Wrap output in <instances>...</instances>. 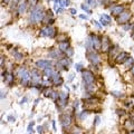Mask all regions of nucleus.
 <instances>
[{
    "instance_id": "f257e3e1",
    "label": "nucleus",
    "mask_w": 134,
    "mask_h": 134,
    "mask_svg": "<svg viewBox=\"0 0 134 134\" xmlns=\"http://www.w3.org/2000/svg\"><path fill=\"white\" fill-rule=\"evenodd\" d=\"M45 17V11L41 6H36L34 7V9L30 11V16H29V21L30 24H38L43 21Z\"/></svg>"
},
{
    "instance_id": "f03ea898",
    "label": "nucleus",
    "mask_w": 134,
    "mask_h": 134,
    "mask_svg": "<svg viewBox=\"0 0 134 134\" xmlns=\"http://www.w3.org/2000/svg\"><path fill=\"white\" fill-rule=\"evenodd\" d=\"M86 47L87 48L92 47L94 50L100 49V37L95 35V34H91L88 39H87V41H86Z\"/></svg>"
},
{
    "instance_id": "7ed1b4c3",
    "label": "nucleus",
    "mask_w": 134,
    "mask_h": 134,
    "mask_svg": "<svg viewBox=\"0 0 134 134\" xmlns=\"http://www.w3.org/2000/svg\"><path fill=\"white\" fill-rule=\"evenodd\" d=\"M40 32V36H43V37H49V38H55V36H56V29L54 28L52 25H46L45 27H43L39 30Z\"/></svg>"
},
{
    "instance_id": "20e7f679",
    "label": "nucleus",
    "mask_w": 134,
    "mask_h": 134,
    "mask_svg": "<svg viewBox=\"0 0 134 134\" xmlns=\"http://www.w3.org/2000/svg\"><path fill=\"white\" fill-rule=\"evenodd\" d=\"M86 57L94 66H97V65L100 64V58H99L98 54L96 53V50H87Z\"/></svg>"
},
{
    "instance_id": "39448f33",
    "label": "nucleus",
    "mask_w": 134,
    "mask_h": 134,
    "mask_svg": "<svg viewBox=\"0 0 134 134\" xmlns=\"http://www.w3.org/2000/svg\"><path fill=\"white\" fill-rule=\"evenodd\" d=\"M111 47H112V43H111L110 38H108L107 36L100 37V50L104 53H106L110 50Z\"/></svg>"
},
{
    "instance_id": "423d86ee",
    "label": "nucleus",
    "mask_w": 134,
    "mask_h": 134,
    "mask_svg": "<svg viewBox=\"0 0 134 134\" xmlns=\"http://www.w3.org/2000/svg\"><path fill=\"white\" fill-rule=\"evenodd\" d=\"M82 76H83V81L84 83H88L92 84L95 81V75L91 72V70H83L82 72Z\"/></svg>"
},
{
    "instance_id": "0eeeda50",
    "label": "nucleus",
    "mask_w": 134,
    "mask_h": 134,
    "mask_svg": "<svg viewBox=\"0 0 134 134\" xmlns=\"http://www.w3.org/2000/svg\"><path fill=\"white\" fill-rule=\"evenodd\" d=\"M131 16H132L131 15V11H123L122 14H120L119 16H117L116 20H117V23H119V24L123 25V24L129 21L130 18H131Z\"/></svg>"
},
{
    "instance_id": "6e6552de",
    "label": "nucleus",
    "mask_w": 134,
    "mask_h": 134,
    "mask_svg": "<svg viewBox=\"0 0 134 134\" xmlns=\"http://www.w3.org/2000/svg\"><path fill=\"white\" fill-rule=\"evenodd\" d=\"M72 116H70L69 114H67V113H65V114H63L60 115V124H62V126L66 129V127H68L70 124H72Z\"/></svg>"
},
{
    "instance_id": "1a4fd4ad",
    "label": "nucleus",
    "mask_w": 134,
    "mask_h": 134,
    "mask_svg": "<svg viewBox=\"0 0 134 134\" xmlns=\"http://www.w3.org/2000/svg\"><path fill=\"white\" fill-rule=\"evenodd\" d=\"M30 76H31V84L34 85H36V84H39L40 83V79H41V76H40V73L38 72V69H32L30 72Z\"/></svg>"
},
{
    "instance_id": "9d476101",
    "label": "nucleus",
    "mask_w": 134,
    "mask_h": 134,
    "mask_svg": "<svg viewBox=\"0 0 134 134\" xmlns=\"http://www.w3.org/2000/svg\"><path fill=\"white\" fill-rule=\"evenodd\" d=\"M130 57H131V56H130L129 53H126V52H121L119 55H117V57L115 58V63H116V64H124V63L126 62Z\"/></svg>"
},
{
    "instance_id": "9b49d317",
    "label": "nucleus",
    "mask_w": 134,
    "mask_h": 134,
    "mask_svg": "<svg viewBox=\"0 0 134 134\" xmlns=\"http://www.w3.org/2000/svg\"><path fill=\"white\" fill-rule=\"evenodd\" d=\"M50 82H52L55 86H59L64 83V79H63V77L58 73H54V75L50 77Z\"/></svg>"
},
{
    "instance_id": "f8f14e48",
    "label": "nucleus",
    "mask_w": 134,
    "mask_h": 134,
    "mask_svg": "<svg viewBox=\"0 0 134 134\" xmlns=\"http://www.w3.org/2000/svg\"><path fill=\"white\" fill-rule=\"evenodd\" d=\"M72 64V59L70 58H62V59H59L58 60V63H57V67L59 66V67H63L65 70H67L68 69V66Z\"/></svg>"
},
{
    "instance_id": "ddd939ff",
    "label": "nucleus",
    "mask_w": 134,
    "mask_h": 134,
    "mask_svg": "<svg viewBox=\"0 0 134 134\" xmlns=\"http://www.w3.org/2000/svg\"><path fill=\"white\" fill-rule=\"evenodd\" d=\"M50 65H52V63L49 60H46V59H40L38 62H36V66H37V68H39V69H45V68H47V67H50Z\"/></svg>"
},
{
    "instance_id": "4468645a",
    "label": "nucleus",
    "mask_w": 134,
    "mask_h": 134,
    "mask_svg": "<svg viewBox=\"0 0 134 134\" xmlns=\"http://www.w3.org/2000/svg\"><path fill=\"white\" fill-rule=\"evenodd\" d=\"M62 56H63V52L60 49H52L49 52V57L50 58H54V59H62Z\"/></svg>"
},
{
    "instance_id": "2eb2a0df",
    "label": "nucleus",
    "mask_w": 134,
    "mask_h": 134,
    "mask_svg": "<svg viewBox=\"0 0 134 134\" xmlns=\"http://www.w3.org/2000/svg\"><path fill=\"white\" fill-rule=\"evenodd\" d=\"M27 6H28V0H24V1H20L18 7H17V11H18L19 15L24 14L27 9Z\"/></svg>"
},
{
    "instance_id": "dca6fc26",
    "label": "nucleus",
    "mask_w": 134,
    "mask_h": 134,
    "mask_svg": "<svg viewBox=\"0 0 134 134\" xmlns=\"http://www.w3.org/2000/svg\"><path fill=\"white\" fill-rule=\"evenodd\" d=\"M123 11H124V7L122 5H116L111 8V12H112V15H114V16H119L120 14H122Z\"/></svg>"
},
{
    "instance_id": "f3484780",
    "label": "nucleus",
    "mask_w": 134,
    "mask_h": 134,
    "mask_svg": "<svg viewBox=\"0 0 134 134\" xmlns=\"http://www.w3.org/2000/svg\"><path fill=\"white\" fill-rule=\"evenodd\" d=\"M70 48L69 46V41L66 40V41H62V43H58V49H60L63 53H66V50Z\"/></svg>"
},
{
    "instance_id": "a211bd4d",
    "label": "nucleus",
    "mask_w": 134,
    "mask_h": 134,
    "mask_svg": "<svg viewBox=\"0 0 134 134\" xmlns=\"http://www.w3.org/2000/svg\"><path fill=\"white\" fill-rule=\"evenodd\" d=\"M124 127H125V130H127V131H130V132L134 131V121H133V120H127V121H125Z\"/></svg>"
},
{
    "instance_id": "6ab92c4d",
    "label": "nucleus",
    "mask_w": 134,
    "mask_h": 134,
    "mask_svg": "<svg viewBox=\"0 0 134 134\" xmlns=\"http://www.w3.org/2000/svg\"><path fill=\"white\" fill-rule=\"evenodd\" d=\"M44 75H45V76L47 77L48 79L52 77L53 75H54V72H53V68H52V67H47V68H45V69H44Z\"/></svg>"
},
{
    "instance_id": "aec40b11",
    "label": "nucleus",
    "mask_w": 134,
    "mask_h": 134,
    "mask_svg": "<svg viewBox=\"0 0 134 134\" xmlns=\"http://www.w3.org/2000/svg\"><path fill=\"white\" fill-rule=\"evenodd\" d=\"M85 85H84V87H85V90L87 92H90V93H92V92H94L95 91V85H94V83H92V84H88V83H84Z\"/></svg>"
},
{
    "instance_id": "412c9836",
    "label": "nucleus",
    "mask_w": 134,
    "mask_h": 134,
    "mask_svg": "<svg viewBox=\"0 0 134 134\" xmlns=\"http://www.w3.org/2000/svg\"><path fill=\"white\" fill-rule=\"evenodd\" d=\"M133 65H134V59H133L132 57H130L129 59L124 63V67H125V68H130V67L132 68Z\"/></svg>"
},
{
    "instance_id": "4be33fe9",
    "label": "nucleus",
    "mask_w": 134,
    "mask_h": 134,
    "mask_svg": "<svg viewBox=\"0 0 134 134\" xmlns=\"http://www.w3.org/2000/svg\"><path fill=\"white\" fill-rule=\"evenodd\" d=\"M12 81H14V74H7V76H6V78H5V82L6 83H8L9 85L11 86L12 85Z\"/></svg>"
},
{
    "instance_id": "5701e85b",
    "label": "nucleus",
    "mask_w": 134,
    "mask_h": 134,
    "mask_svg": "<svg viewBox=\"0 0 134 134\" xmlns=\"http://www.w3.org/2000/svg\"><path fill=\"white\" fill-rule=\"evenodd\" d=\"M111 94H112L113 96H115V97H117V98L123 97V93H122V92H119V91H113Z\"/></svg>"
},
{
    "instance_id": "b1692460",
    "label": "nucleus",
    "mask_w": 134,
    "mask_h": 134,
    "mask_svg": "<svg viewBox=\"0 0 134 134\" xmlns=\"http://www.w3.org/2000/svg\"><path fill=\"white\" fill-rule=\"evenodd\" d=\"M59 98L63 100H68V94H66L65 92H60L59 93Z\"/></svg>"
},
{
    "instance_id": "393cba45",
    "label": "nucleus",
    "mask_w": 134,
    "mask_h": 134,
    "mask_svg": "<svg viewBox=\"0 0 134 134\" xmlns=\"http://www.w3.org/2000/svg\"><path fill=\"white\" fill-rule=\"evenodd\" d=\"M53 90H50V88H48L47 87V90H46L45 92H44V95L46 96V97H52V95H53Z\"/></svg>"
},
{
    "instance_id": "a878e982",
    "label": "nucleus",
    "mask_w": 134,
    "mask_h": 134,
    "mask_svg": "<svg viewBox=\"0 0 134 134\" xmlns=\"http://www.w3.org/2000/svg\"><path fill=\"white\" fill-rule=\"evenodd\" d=\"M88 114H90V111H83V112L81 113V115H79V119H81V120L86 119L87 115H88Z\"/></svg>"
},
{
    "instance_id": "bb28decb",
    "label": "nucleus",
    "mask_w": 134,
    "mask_h": 134,
    "mask_svg": "<svg viewBox=\"0 0 134 134\" xmlns=\"http://www.w3.org/2000/svg\"><path fill=\"white\" fill-rule=\"evenodd\" d=\"M67 40V37L66 35H59L57 37V41L58 43H62V41H66Z\"/></svg>"
},
{
    "instance_id": "cd10ccee",
    "label": "nucleus",
    "mask_w": 134,
    "mask_h": 134,
    "mask_svg": "<svg viewBox=\"0 0 134 134\" xmlns=\"http://www.w3.org/2000/svg\"><path fill=\"white\" fill-rule=\"evenodd\" d=\"M14 55H15V58H16V59H18V60H20V59L23 58V54H20V53H18V52H16V50H15Z\"/></svg>"
},
{
    "instance_id": "c85d7f7f",
    "label": "nucleus",
    "mask_w": 134,
    "mask_h": 134,
    "mask_svg": "<svg viewBox=\"0 0 134 134\" xmlns=\"http://www.w3.org/2000/svg\"><path fill=\"white\" fill-rule=\"evenodd\" d=\"M100 24H102L103 26H108V25H110V23H108L105 18H103L102 16H100Z\"/></svg>"
},
{
    "instance_id": "c756f323",
    "label": "nucleus",
    "mask_w": 134,
    "mask_h": 134,
    "mask_svg": "<svg viewBox=\"0 0 134 134\" xmlns=\"http://www.w3.org/2000/svg\"><path fill=\"white\" fill-rule=\"evenodd\" d=\"M82 9H83L84 11H86V12H87V14H92V11H91V9H90V8H88V7H87L86 5H82Z\"/></svg>"
},
{
    "instance_id": "7c9ffc66",
    "label": "nucleus",
    "mask_w": 134,
    "mask_h": 134,
    "mask_svg": "<svg viewBox=\"0 0 134 134\" xmlns=\"http://www.w3.org/2000/svg\"><path fill=\"white\" fill-rule=\"evenodd\" d=\"M73 54H74V50H73V48H68V49L66 50V55L68 56V57L73 56Z\"/></svg>"
},
{
    "instance_id": "2f4dec72",
    "label": "nucleus",
    "mask_w": 134,
    "mask_h": 134,
    "mask_svg": "<svg viewBox=\"0 0 134 134\" xmlns=\"http://www.w3.org/2000/svg\"><path fill=\"white\" fill-rule=\"evenodd\" d=\"M75 68H76L77 72H83V70H84L82 64H76V65H75Z\"/></svg>"
},
{
    "instance_id": "473e14b6",
    "label": "nucleus",
    "mask_w": 134,
    "mask_h": 134,
    "mask_svg": "<svg viewBox=\"0 0 134 134\" xmlns=\"http://www.w3.org/2000/svg\"><path fill=\"white\" fill-rule=\"evenodd\" d=\"M87 2H88L90 6H92V7H96V6H97V3H96V0H87Z\"/></svg>"
},
{
    "instance_id": "72a5a7b5",
    "label": "nucleus",
    "mask_w": 134,
    "mask_h": 134,
    "mask_svg": "<svg viewBox=\"0 0 134 134\" xmlns=\"http://www.w3.org/2000/svg\"><path fill=\"white\" fill-rule=\"evenodd\" d=\"M41 85H44L45 87H48V86H50V82L49 81H44V82H41Z\"/></svg>"
},
{
    "instance_id": "f704fd0d",
    "label": "nucleus",
    "mask_w": 134,
    "mask_h": 134,
    "mask_svg": "<svg viewBox=\"0 0 134 134\" xmlns=\"http://www.w3.org/2000/svg\"><path fill=\"white\" fill-rule=\"evenodd\" d=\"M100 16H102L103 18H105L108 23H111V21H112V19H111V17H110V16H107V15H100Z\"/></svg>"
},
{
    "instance_id": "c9c22d12",
    "label": "nucleus",
    "mask_w": 134,
    "mask_h": 134,
    "mask_svg": "<svg viewBox=\"0 0 134 134\" xmlns=\"http://www.w3.org/2000/svg\"><path fill=\"white\" fill-rule=\"evenodd\" d=\"M132 26H133L132 24H127V25H124V26H123V28H124V30H127V29L132 28Z\"/></svg>"
},
{
    "instance_id": "e433bc0d",
    "label": "nucleus",
    "mask_w": 134,
    "mask_h": 134,
    "mask_svg": "<svg viewBox=\"0 0 134 134\" xmlns=\"http://www.w3.org/2000/svg\"><path fill=\"white\" fill-rule=\"evenodd\" d=\"M37 131H38V133H39V134H43V132H44L43 126H40V125H39V126L37 127Z\"/></svg>"
},
{
    "instance_id": "4c0bfd02",
    "label": "nucleus",
    "mask_w": 134,
    "mask_h": 134,
    "mask_svg": "<svg viewBox=\"0 0 134 134\" xmlns=\"http://www.w3.org/2000/svg\"><path fill=\"white\" fill-rule=\"evenodd\" d=\"M69 12H70L72 15H76V14H77L76 9H74V8H70V9H69Z\"/></svg>"
},
{
    "instance_id": "58836bf2",
    "label": "nucleus",
    "mask_w": 134,
    "mask_h": 134,
    "mask_svg": "<svg viewBox=\"0 0 134 134\" xmlns=\"http://www.w3.org/2000/svg\"><path fill=\"white\" fill-rule=\"evenodd\" d=\"M72 134H81V132H79V129H74V131L72 132Z\"/></svg>"
},
{
    "instance_id": "ea45409f",
    "label": "nucleus",
    "mask_w": 134,
    "mask_h": 134,
    "mask_svg": "<svg viewBox=\"0 0 134 134\" xmlns=\"http://www.w3.org/2000/svg\"><path fill=\"white\" fill-rule=\"evenodd\" d=\"M92 23H93V25H95V26L97 27V28H100V25L98 24V21H95V20H93V21H92Z\"/></svg>"
},
{
    "instance_id": "a19ab883",
    "label": "nucleus",
    "mask_w": 134,
    "mask_h": 134,
    "mask_svg": "<svg viewBox=\"0 0 134 134\" xmlns=\"http://www.w3.org/2000/svg\"><path fill=\"white\" fill-rule=\"evenodd\" d=\"M99 123V117L98 116H96L95 117V122H94V125H97Z\"/></svg>"
},
{
    "instance_id": "79ce46f5",
    "label": "nucleus",
    "mask_w": 134,
    "mask_h": 134,
    "mask_svg": "<svg viewBox=\"0 0 134 134\" xmlns=\"http://www.w3.org/2000/svg\"><path fill=\"white\" fill-rule=\"evenodd\" d=\"M73 106H74V108H75V110H76V108L78 107V100H75V102H74V104H73Z\"/></svg>"
},
{
    "instance_id": "37998d69",
    "label": "nucleus",
    "mask_w": 134,
    "mask_h": 134,
    "mask_svg": "<svg viewBox=\"0 0 134 134\" xmlns=\"http://www.w3.org/2000/svg\"><path fill=\"white\" fill-rule=\"evenodd\" d=\"M8 120H9L10 122H15V121H16V119L14 116H9V117H8Z\"/></svg>"
},
{
    "instance_id": "c03bdc74",
    "label": "nucleus",
    "mask_w": 134,
    "mask_h": 134,
    "mask_svg": "<svg viewBox=\"0 0 134 134\" xmlns=\"http://www.w3.org/2000/svg\"><path fill=\"white\" fill-rule=\"evenodd\" d=\"M32 125H34V122H31L30 124H29V126H28V132H30V131H31V129H32Z\"/></svg>"
},
{
    "instance_id": "a18cd8bd",
    "label": "nucleus",
    "mask_w": 134,
    "mask_h": 134,
    "mask_svg": "<svg viewBox=\"0 0 134 134\" xmlns=\"http://www.w3.org/2000/svg\"><path fill=\"white\" fill-rule=\"evenodd\" d=\"M69 2H70V0H64V5H65V6H68Z\"/></svg>"
},
{
    "instance_id": "49530a36",
    "label": "nucleus",
    "mask_w": 134,
    "mask_h": 134,
    "mask_svg": "<svg viewBox=\"0 0 134 134\" xmlns=\"http://www.w3.org/2000/svg\"><path fill=\"white\" fill-rule=\"evenodd\" d=\"M79 18H82V19H88V17H87V16H84V15H81V16H79Z\"/></svg>"
},
{
    "instance_id": "de8ad7c7",
    "label": "nucleus",
    "mask_w": 134,
    "mask_h": 134,
    "mask_svg": "<svg viewBox=\"0 0 134 134\" xmlns=\"http://www.w3.org/2000/svg\"><path fill=\"white\" fill-rule=\"evenodd\" d=\"M3 63H5V57H1V67H3Z\"/></svg>"
},
{
    "instance_id": "09e8293b",
    "label": "nucleus",
    "mask_w": 134,
    "mask_h": 134,
    "mask_svg": "<svg viewBox=\"0 0 134 134\" xmlns=\"http://www.w3.org/2000/svg\"><path fill=\"white\" fill-rule=\"evenodd\" d=\"M53 129H54V131H56V124H55V121H53Z\"/></svg>"
},
{
    "instance_id": "8fccbe9b",
    "label": "nucleus",
    "mask_w": 134,
    "mask_h": 134,
    "mask_svg": "<svg viewBox=\"0 0 134 134\" xmlns=\"http://www.w3.org/2000/svg\"><path fill=\"white\" fill-rule=\"evenodd\" d=\"M5 96H6V93H5V92H1V98H3V97H5Z\"/></svg>"
},
{
    "instance_id": "3c124183",
    "label": "nucleus",
    "mask_w": 134,
    "mask_h": 134,
    "mask_svg": "<svg viewBox=\"0 0 134 134\" xmlns=\"http://www.w3.org/2000/svg\"><path fill=\"white\" fill-rule=\"evenodd\" d=\"M131 74L133 75V76H134V65H133V67H132V68H131Z\"/></svg>"
},
{
    "instance_id": "603ef678",
    "label": "nucleus",
    "mask_w": 134,
    "mask_h": 134,
    "mask_svg": "<svg viewBox=\"0 0 134 134\" xmlns=\"http://www.w3.org/2000/svg\"><path fill=\"white\" fill-rule=\"evenodd\" d=\"M73 78H74V74H70V75H69V81H72Z\"/></svg>"
},
{
    "instance_id": "864d4df0",
    "label": "nucleus",
    "mask_w": 134,
    "mask_h": 134,
    "mask_svg": "<svg viewBox=\"0 0 134 134\" xmlns=\"http://www.w3.org/2000/svg\"><path fill=\"white\" fill-rule=\"evenodd\" d=\"M55 2L56 3H59V5H60V3L63 2V0H55Z\"/></svg>"
},
{
    "instance_id": "5fc2aeb1",
    "label": "nucleus",
    "mask_w": 134,
    "mask_h": 134,
    "mask_svg": "<svg viewBox=\"0 0 134 134\" xmlns=\"http://www.w3.org/2000/svg\"><path fill=\"white\" fill-rule=\"evenodd\" d=\"M119 112V115H123L124 114V111H117Z\"/></svg>"
},
{
    "instance_id": "6e6d98bb",
    "label": "nucleus",
    "mask_w": 134,
    "mask_h": 134,
    "mask_svg": "<svg viewBox=\"0 0 134 134\" xmlns=\"http://www.w3.org/2000/svg\"><path fill=\"white\" fill-rule=\"evenodd\" d=\"M26 100H27V97H24V98L21 99V104H23V103H25V102H26Z\"/></svg>"
},
{
    "instance_id": "4d7b16f0",
    "label": "nucleus",
    "mask_w": 134,
    "mask_h": 134,
    "mask_svg": "<svg viewBox=\"0 0 134 134\" xmlns=\"http://www.w3.org/2000/svg\"><path fill=\"white\" fill-rule=\"evenodd\" d=\"M3 1H5V3H8V2H9V0H2V2Z\"/></svg>"
},
{
    "instance_id": "13d9d810",
    "label": "nucleus",
    "mask_w": 134,
    "mask_h": 134,
    "mask_svg": "<svg viewBox=\"0 0 134 134\" xmlns=\"http://www.w3.org/2000/svg\"><path fill=\"white\" fill-rule=\"evenodd\" d=\"M131 37H132V39L134 40V32H132V36H131Z\"/></svg>"
},
{
    "instance_id": "bf43d9fd",
    "label": "nucleus",
    "mask_w": 134,
    "mask_h": 134,
    "mask_svg": "<svg viewBox=\"0 0 134 134\" xmlns=\"http://www.w3.org/2000/svg\"><path fill=\"white\" fill-rule=\"evenodd\" d=\"M132 31L134 32V25H133V26H132Z\"/></svg>"
},
{
    "instance_id": "052dcab7",
    "label": "nucleus",
    "mask_w": 134,
    "mask_h": 134,
    "mask_svg": "<svg viewBox=\"0 0 134 134\" xmlns=\"http://www.w3.org/2000/svg\"><path fill=\"white\" fill-rule=\"evenodd\" d=\"M15 2H19V0H15Z\"/></svg>"
},
{
    "instance_id": "680f3d73",
    "label": "nucleus",
    "mask_w": 134,
    "mask_h": 134,
    "mask_svg": "<svg viewBox=\"0 0 134 134\" xmlns=\"http://www.w3.org/2000/svg\"><path fill=\"white\" fill-rule=\"evenodd\" d=\"M85 134H92V133H85Z\"/></svg>"
}]
</instances>
